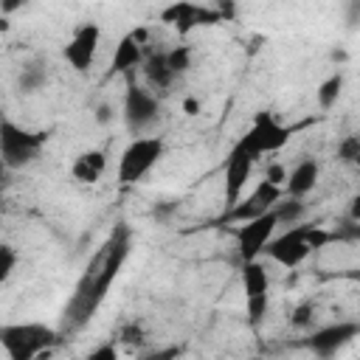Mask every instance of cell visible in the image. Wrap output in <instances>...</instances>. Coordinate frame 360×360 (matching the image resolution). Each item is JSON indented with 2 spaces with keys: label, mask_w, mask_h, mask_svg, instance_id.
Segmentation results:
<instances>
[{
  "label": "cell",
  "mask_w": 360,
  "mask_h": 360,
  "mask_svg": "<svg viewBox=\"0 0 360 360\" xmlns=\"http://www.w3.org/2000/svg\"><path fill=\"white\" fill-rule=\"evenodd\" d=\"M127 256H129V228L121 225V228L110 236V242H107V248H104V253H101L98 270H96L93 276H87V278L79 284V290H76V295H73V301H70V315H76V326L84 323V321L96 312V307L104 301V295H107L110 284L115 281L118 270L124 267Z\"/></svg>",
  "instance_id": "1"
},
{
  "label": "cell",
  "mask_w": 360,
  "mask_h": 360,
  "mask_svg": "<svg viewBox=\"0 0 360 360\" xmlns=\"http://www.w3.org/2000/svg\"><path fill=\"white\" fill-rule=\"evenodd\" d=\"M59 332L42 321H20L0 326V346L8 360H48Z\"/></svg>",
  "instance_id": "2"
},
{
  "label": "cell",
  "mask_w": 360,
  "mask_h": 360,
  "mask_svg": "<svg viewBox=\"0 0 360 360\" xmlns=\"http://www.w3.org/2000/svg\"><path fill=\"white\" fill-rule=\"evenodd\" d=\"M48 143L45 132H34L20 127L17 121L0 115V163L6 169H22L31 160H37V155L42 152V146Z\"/></svg>",
  "instance_id": "3"
},
{
  "label": "cell",
  "mask_w": 360,
  "mask_h": 360,
  "mask_svg": "<svg viewBox=\"0 0 360 360\" xmlns=\"http://www.w3.org/2000/svg\"><path fill=\"white\" fill-rule=\"evenodd\" d=\"M166 152V143L160 135H138L132 138L121 158H118V183L121 186H135L141 183L163 158Z\"/></svg>",
  "instance_id": "4"
},
{
  "label": "cell",
  "mask_w": 360,
  "mask_h": 360,
  "mask_svg": "<svg viewBox=\"0 0 360 360\" xmlns=\"http://www.w3.org/2000/svg\"><path fill=\"white\" fill-rule=\"evenodd\" d=\"M290 135H292V129H290L287 124H281L276 115H270V112H256L253 124L248 127V132H245L236 143H239L253 160H259L262 155L278 152L281 146H287Z\"/></svg>",
  "instance_id": "5"
},
{
  "label": "cell",
  "mask_w": 360,
  "mask_h": 360,
  "mask_svg": "<svg viewBox=\"0 0 360 360\" xmlns=\"http://www.w3.org/2000/svg\"><path fill=\"white\" fill-rule=\"evenodd\" d=\"M158 118H160V101H158V96L149 87L129 82L127 84V93H124V124H127V129L138 138Z\"/></svg>",
  "instance_id": "6"
},
{
  "label": "cell",
  "mask_w": 360,
  "mask_h": 360,
  "mask_svg": "<svg viewBox=\"0 0 360 360\" xmlns=\"http://www.w3.org/2000/svg\"><path fill=\"white\" fill-rule=\"evenodd\" d=\"M312 253L309 242H307V225H292L284 233H276L267 245H264V256L287 270L298 267L307 262V256Z\"/></svg>",
  "instance_id": "7"
},
{
  "label": "cell",
  "mask_w": 360,
  "mask_h": 360,
  "mask_svg": "<svg viewBox=\"0 0 360 360\" xmlns=\"http://www.w3.org/2000/svg\"><path fill=\"white\" fill-rule=\"evenodd\" d=\"M276 231H278V222H276V214H273V211H264L262 217L236 225L233 236H236L239 259H242V262H253V259H259V256L264 253V245L276 236Z\"/></svg>",
  "instance_id": "8"
},
{
  "label": "cell",
  "mask_w": 360,
  "mask_h": 360,
  "mask_svg": "<svg viewBox=\"0 0 360 360\" xmlns=\"http://www.w3.org/2000/svg\"><path fill=\"white\" fill-rule=\"evenodd\" d=\"M98 45H101V25L98 22H82L73 28L68 45L62 48V56L76 73H87L96 62Z\"/></svg>",
  "instance_id": "9"
},
{
  "label": "cell",
  "mask_w": 360,
  "mask_h": 360,
  "mask_svg": "<svg viewBox=\"0 0 360 360\" xmlns=\"http://www.w3.org/2000/svg\"><path fill=\"white\" fill-rule=\"evenodd\" d=\"M357 335H360V323H357V321H338V323H326V326L315 329V332L304 340V346H307L315 357L329 360V357H335L340 349H346Z\"/></svg>",
  "instance_id": "10"
},
{
  "label": "cell",
  "mask_w": 360,
  "mask_h": 360,
  "mask_svg": "<svg viewBox=\"0 0 360 360\" xmlns=\"http://www.w3.org/2000/svg\"><path fill=\"white\" fill-rule=\"evenodd\" d=\"M253 166H256V160L239 143H233L231 152H228V158H225V166H222V177H225L222 191H225V205L228 208L245 197L248 180L253 177Z\"/></svg>",
  "instance_id": "11"
},
{
  "label": "cell",
  "mask_w": 360,
  "mask_h": 360,
  "mask_svg": "<svg viewBox=\"0 0 360 360\" xmlns=\"http://www.w3.org/2000/svg\"><path fill=\"white\" fill-rule=\"evenodd\" d=\"M321 177V166L315 158H304L298 160L292 169H287V183H284V197H292V200H304L315 183Z\"/></svg>",
  "instance_id": "12"
},
{
  "label": "cell",
  "mask_w": 360,
  "mask_h": 360,
  "mask_svg": "<svg viewBox=\"0 0 360 360\" xmlns=\"http://www.w3.org/2000/svg\"><path fill=\"white\" fill-rule=\"evenodd\" d=\"M107 169V155L101 149H84L82 155H76V160L70 163V174L76 183H84V186H93L101 180Z\"/></svg>",
  "instance_id": "13"
},
{
  "label": "cell",
  "mask_w": 360,
  "mask_h": 360,
  "mask_svg": "<svg viewBox=\"0 0 360 360\" xmlns=\"http://www.w3.org/2000/svg\"><path fill=\"white\" fill-rule=\"evenodd\" d=\"M143 65V45L127 34L118 39L115 51H112V62H110V73H129L132 68H141Z\"/></svg>",
  "instance_id": "14"
},
{
  "label": "cell",
  "mask_w": 360,
  "mask_h": 360,
  "mask_svg": "<svg viewBox=\"0 0 360 360\" xmlns=\"http://www.w3.org/2000/svg\"><path fill=\"white\" fill-rule=\"evenodd\" d=\"M239 278H242V292H245V298L270 295V276H267V267H264V262H262V259L242 262Z\"/></svg>",
  "instance_id": "15"
},
{
  "label": "cell",
  "mask_w": 360,
  "mask_h": 360,
  "mask_svg": "<svg viewBox=\"0 0 360 360\" xmlns=\"http://www.w3.org/2000/svg\"><path fill=\"white\" fill-rule=\"evenodd\" d=\"M143 79H146V84L143 87H149L152 93L155 90H169L172 87V82H174V73L166 68V59H163V53H152V56H143Z\"/></svg>",
  "instance_id": "16"
},
{
  "label": "cell",
  "mask_w": 360,
  "mask_h": 360,
  "mask_svg": "<svg viewBox=\"0 0 360 360\" xmlns=\"http://www.w3.org/2000/svg\"><path fill=\"white\" fill-rule=\"evenodd\" d=\"M343 87H346V76H343V70H335L332 76H326V79L318 84V90H315L318 107H321V110H332V107L338 104V98L343 96Z\"/></svg>",
  "instance_id": "17"
},
{
  "label": "cell",
  "mask_w": 360,
  "mask_h": 360,
  "mask_svg": "<svg viewBox=\"0 0 360 360\" xmlns=\"http://www.w3.org/2000/svg\"><path fill=\"white\" fill-rule=\"evenodd\" d=\"M270 211L276 214V222H278V225L292 228V225H301V219L307 217V202H304V200L284 197V200H278V202H276Z\"/></svg>",
  "instance_id": "18"
},
{
  "label": "cell",
  "mask_w": 360,
  "mask_h": 360,
  "mask_svg": "<svg viewBox=\"0 0 360 360\" xmlns=\"http://www.w3.org/2000/svg\"><path fill=\"white\" fill-rule=\"evenodd\" d=\"M262 214H264V208L248 194V197H242L239 202H233L222 219H225V222H236V225H242V222H250V219H256V217H262Z\"/></svg>",
  "instance_id": "19"
},
{
  "label": "cell",
  "mask_w": 360,
  "mask_h": 360,
  "mask_svg": "<svg viewBox=\"0 0 360 360\" xmlns=\"http://www.w3.org/2000/svg\"><path fill=\"white\" fill-rule=\"evenodd\" d=\"M163 59H166V68H169L174 76H180V73L191 70L194 51H191V45H174L172 51H166V53H163Z\"/></svg>",
  "instance_id": "20"
},
{
  "label": "cell",
  "mask_w": 360,
  "mask_h": 360,
  "mask_svg": "<svg viewBox=\"0 0 360 360\" xmlns=\"http://www.w3.org/2000/svg\"><path fill=\"white\" fill-rule=\"evenodd\" d=\"M45 82H48V73H45L42 65H25L22 73H20V79H17V84H20L22 93H37V90L45 87Z\"/></svg>",
  "instance_id": "21"
},
{
  "label": "cell",
  "mask_w": 360,
  "mask_h": 360,
  "mask_svg": "<svg viewBox=\"0 0 360 360\" xmlns=\"http://www.w3.org/2000/svg\"><path fill=\"white\" fill-rule=\"evenodd\" d=\"M250 197H253L264 211H270L278 200H284V188H278V186H273V183H267V180H259L256 188L250 191Z\"/></svg>",
  "instance_id": "22"
},
{
  "label": "cell",
  "mask_w": 360,
  "mask_h": 360,
  "mask_svg": "<svg viewBox=\"0 0 360 360\" xmlns=\"http://www.w3.org/2000/svg\"><path fill=\"white\" fill-rule=\"evenodd\" d=\"M267 307H270V295H256V298H245V312H248V323L259 326L267 315Z\"/></svg>",
  "instance_id": "23"
},
{
  "label": "cell",
  "mask_w": 360,
  "mask_h": 360,
  "mask_svg": "<svg viewBox=\"0 0 360 360\" xmlns=\"http://www.w3.org/2000/svg\"><path fill=\"white\" fill-rule=\"evenodd\" d=\"M17 270V250L8 242H0V284H6Z\"/></svg>",
  "instance_id": "24"
},
{
  "label": "cell",
  "mask_w": 360,
  "mask_h": 360,
  "mask_svg": "<svg viewBox=\"0 0 360 360\" xmlns=\"http://www.w3.org/2000/svg\"><path fill=\"white\" fill-rule=\"evenodd\" d=\"M338 158L349 166H354L360 160V138L357 135H346L340 143H338Z\"/></svg>",
  "instance_id": "25"
},
{
  "label": "cell",
  "mask_w": 360,
  "mask_h": 360,
  "mask_svg": "<svg viewBox=\"0 0 360 360\" xmlns=\"http://www.w3.org/2000/svg\"><path fill=\"white\" fill-rule=\"evenodd\" d=\"M262 180H267V183L284 188V183H287V166H284V163H270V166L264 169V177H262Z\"/></svg>",
  "instance_id": "26"
},
{
  "label": "cell",
  "mask_w": 360,
  "mask_h": 360,
  "mask_svg": "<svg viewBox=\"0 0 360 360\" xmlns=\"http://www.w3.org/2000/svg\"><path fill=\"white\" fill-rule=\"evenodd\" d=\"M180 346H158L152 352H146L141 360H180Z\"/></svg>",
  "instance_id": "27"
},
{
  "label": "cell",
  "mask_w": 360,
  "mask_h": 360,
  "mask_svg": "<svg viewBox=\"0 0 360 360\" xmlns=\"http://www.w3.org/2000/svg\"><path fill=\"white\" fill-rule=\"evenodd\" d=\"M87 360H118V346L115 343H101L87 354Z\"/></svg>",
  "instance_id": "28"
},
{
  "label": "cell",
  "mask_w": 360,
  "mask_h": 360,
  "mask_svg": "<svg viewBox=\"0 0 360 360\" xmlns=\"http://www.w3.org/2000/svg\"><path fill=\"white\" fill-rule=\"evenodd\" d=\"M309 318H312V304H298V307L292 309V315H290L292 326H307Z\"/></svg>",
  "instance_id": "29"
},
{
  "label": "cell",
  "mask_w": 360,
  "mask_h": 360,
  "mask_svg": "<svg viewBox=\"0 0 360 360\" xmlns=\"http://www.w3.org/2000/svg\"><path fill=\"white\" fill-rule=\"evenodd\" d=\"M121 340H124L127 346H138V343L143 340V329H141L138 323H129V326L121 329Z\"/></svg>",
  "instance_id": "30"
},
{
  "label": "cell",
  "mask_w": 360,
  "mask_h": 360,
  "mask_svg": "<svg viewBox=\"0 0 360 360\" xmlns=\"http://www.w3.org/2000/svg\"><path fill=\"white\" fill-rule=\"evenodd\" d=\"M180 107H183V112H186L188 118H194V115H200V110H202V104H200V98H197V96H186Z\"/></svg>",
  "instance_id": "31"
},
{
  "label": "cell",
  "mask_w": 360,
  "mask_h": 360,
  "mask_svg": "<svg viewBox=\"0 0 360 360\" xmlns=\"http://www.w3.org/2000/svg\"><path fill=\"white\" fill-rule=\"evenodd\" d=\"M96 121L98 124H110L112 121V107L110 104H98L96 107Z\"/></svg>",
  "instance_id": "32"
},
{
  "label": "cell",
  "mask_w": 360,
  "mask_h": 360,
  "mask_svg": "<svg viewBox=\"0 0 360 360\" xmlns=\"http://www.w3.org/2000/svg\"><path fill=\"white\" fill-rule=\"evenodd\" d=\"M352 222H360V197H352Z\"/></svg>",
  "instance_id": "33"
},
{
  "label": "cell",
  "mask_w": 360,
  "mask_h": 360,
  "mask_svg": "<svg viewBox=\"0 0 360 360\" xmlns=\"http://www.w3.org/2000/svg\"><path fill=\"white\" fill-rule=\"evenodd\" d=\"M8 28H11V22H8V17H3V14H0V34H6Z\"/></svg>",
  "instance_id": "34"
},
{
  "label": "cell",
  "mask_w": 360,
  "mask_h": 360,
  "mask_svg": "<svg viewBox=\"0 0 360 360\" xmlns=\"http://www.w3.org/2000/svg\"><path fill=\"white\" fill-rule=\"evenodd\" d=\"M332 59H338V62H346V51H332Z\"/></svg>",
  "instance_id": "35"
}]
</instances>
